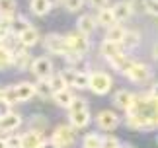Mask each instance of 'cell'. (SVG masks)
<instances>
[{"mask_svg":"<svg viewBox=\"0 0 158 148\" xmlns=\"http://www.w3.org/2000/svg\"><path fill=\"white\" fill-rule=\"evenodd\" d=\"M76 29L82 35H92L94 29H96V18H92L90 14L80 16V18H78V22H76Z\"/></svg>","mask_w":158,"mask_h":148,"instance_id":"obj_14","label":"cell"},{"mask_svg":"<svg viewBox=\"0 0 158 148\" xmlns=\"http://www.w3.org/2000/svg\"><path fill=\"white\" fill-rule=\"evenodd\" d=\"M66 41H69L70 51H76L78 55H86V53L90 51V41H88V35H82L80 31L66 35Z\"/></svg>","mask_w":158,"mask_h":148,"instance_id":"obj_6","label":"cell"},{"mask_svg":"<svg viewBox=\"0 0 158 148\" xmlns=\"http://www.w3.org/2000/svg\"><path fill=\"white\" fill-rule=\"evenodd\" d=\"M31 72L37 78H51L53 76V63L47 57H37L31 63Z\"/></svg>","mask_w":158,"mask_h":148,"instance_id":"obj_7","label":"cell"},{"mask_svg":"<svg viewBox=\"0 0 158 148\" xmlns=\"http://www.w3.org/2000/svg\"><path fill=\"white\" fill-rule=\"evenodd\" d=\"M100 53L109 60V59H113L115 55L123 53V45H121V43H115L111 39H104V41H102V45H100Z\"/></svg>","mask_w":158,"mask_h":148,"instance_id":"obj_12","label":"cell"},{"mask_svg":"<svg viewBox=\"0 0 158 148\" xmlns=\"http://www.w3.org/2000/svg\"><path fill=\"white\" fill-rule=\"evenodd\" d=\"M82 4H84V0H63V6L69 12H78L82 8Z\"/></svg>","mask_w":158,"mask_h":148,"instance_id":"obj_35","label":"cell"},{"mask_svg":"<svg viewBox=\"0 0 158 148\" xmlns=\"http://www.w3.org/2000/svg\"><path fill=\"white\" fill-rule=\"evenodd\" d=\"M139 43H141V35H139V31H127L125 39H123V49H135L139 47Z\"/></svg>","mask_w":158,"mask_h":148,"instance_id":"obj_28","label":"cell"},{"mask_svg":"<svg viewBox=\"0 0 158 148\" xmlns=\"http://www.w3.org/2000/svg\"><path fill=\"white\" fill-rule=\"evenodd\" d=\"M6 146L8 148H22V134H12L6 138Z\"/></svg>","mask_w":158,"mask_h":148,"instance_id":"obj_37","label":"cell"},{"mask_svg":"<svg viewBox=\"0 0 158 148\" xmlns=\"http://www.w3.org/2000/svg\"><path fill=\"white\" fill-rule=\"evenodd\" d=\"M74 88H78V90H86V88H90V74H88V72H78V74H76Z\"/></svg>","mask_w":158,"mask_h":148,"instance_id":"obj_29","label":"cell"},{"mask_svg":"<svg viewBox=\"0 0 158 148\" xmlns=\"http://www.w3.org/2000/svg\"><path fill=\"white\" fill-rule=\"evenodd\" d=\"M0 148H8V146H6V138H4V140L0 138Z\"/></svg>","mask_w":158,"mask_h":148,"instance_id":"obj_44","label":"cell"},{"mask_svg":"<svg viewBox=\"0 0 158 148\" xmlns=\"http://www.w3.org/2000/svg\"><path fill=\"white\" fill-rule=\"evenodd\" d=\"M51 138H53L60 148H69V146L74 144V140H76L74 127H72V125H70V127H66V125H59V127L53 131Z\"/></svg>","mask_w":158,"mask_h":148,"instance_id":"obj_3","label":"cell"},{"mask_svg":"<svg viewBox=\"0 0 158 148\" xmlns=\"http://www.w3.org/2000/svg\"><path fill=\"white\" fill-rule=\"evenodd\" d=\"M104 146V138L98 133H88L82 140V148H102Z\"/></svg>","mask_w":158,"mask_h":148,"instance_id":"obj_26","label":"cell"},{"mask_svg":"<svg viewBox=\"0 0 158 148\" xmlns=\"http://www.w3.org/2000/svg\"><path fill=\"white\" fill-rule=\"evenodd\" d=\"M96 125H98L102 131H113V129H117L119 127V117L117 113H113V111H109V109H104V111H100L98 117H96Z\"/></svg>","mask_w":158,"mask_h":148,"instance_id":"obj_5","label":"cell"},{"mask_svg":"<svg viewBox=\"0 0 158 148\" xmlns=\"http://www.w3.org/2000/svg\"><path fill=\"white\" fill-rule=\"evenodd\" d=\"M111 84H113V80L111 76H109L107 72H92L90 74V90L94 92V94H98V96H106L109 90H111Z\"/></svg>","mask_w":158,"mask_h":148,"instance_id":"obj_1","label":"cell"},{"mask_svg":"<svg viewBox=\"0 0 158 148\" xmlns=\"http://www.w3.org/2000/svg\"><path fill=\"white\" fill-rule=\"evenodd\" d=\"M102 148H119V140L115 137H106L104 138V146Z\"/></svg>","mask_w":158,"mask_h":148,"instance_id":"obj_39","label":"cell"},{"mask_svg":"<svg viewBox=\"0 0 158 148\" xmlns=\"http://www.w3.org/2000/svg\"><path fill=\"white\" fill-rule=\"evenodd\" d=\"M0 45H2V37H0Z\"/></svg>","mask_w":158,"mask_h":148,"instance_id":"obj_48","label":"cell"},{"mask_svg":"<svg viewBox=\"0 0 158 148\" xmlns=\"http://www.w3.org/2000/svg\"><path fill=\"white\" fill-rule=\"evenodd\" d=\"M41 144H43V133L31 129L22 134V148H41Z\"/></svg>","mask_w":158,"mask_h":148,"instance_id":"obj_11","label":"cell"},{"mask_svg":"<svg viewBox=\"0 0 158 148\" xmlns=\"http://www.w3.org/2000/svg\"><path fill=\"white\" fill-rule=\"evenodd\" d=\"M16 12V0H0V16H12Z\"/></svg>","mask_w":158,"mask_h":148,"instance_id":"obj_30","label":"cell"},{"mask_svg":"<svg viewBox=\"0 0 158 148\" xmlns=\"http://www.w3.org/2000/svg\"><path fill=\"white\" fill-rule=\"evenodd\" d=\"M148 94H150V96H154V97H158V82L152 86V88H150V92H148Z\"/></svg>","mask_w":158,"mask_h":148,"instance_id":"obj_42","label":"cell"},{"mask_svg":"<svg viewBox=\"0 0 158 148\" xmlns=\"http://www.w3.org/2000/svg\"><path fill=\"white\" fill-rule=\"evenodd\" d=\"M106 35H107L106 39H111V41H115V43H123L125 35H127V29L121 26V23H115V26L107 27V33H106Z\"/></svg>","mask_w":158,"mask_h":148,"instance_id":"obj_22","label":"cell"},{"mask_svg":"<svg viewBox=\"0 0 158 148\" xmlns=\"http://www.w3.org/2000/svg\"><path fill=\"white\" fill-rule=\"evenodd\" d=\"M135 94H131L129 90H119L117 94L113 96V103H115V107H119V109H123V111H129L133 107V103H135Z\"/></svg>","mask_w":158,"mask_h":148,"instance_id":"obj_10","label":"cell"},{"mask_svg":"<svg viewBox=\"0 0 158 148\" xmlns=\"http://www.w3.org/2000/svg\"><path fill=\"white\" fill-rule=\"evenodd\" d=\"M35 96H39L41 100H51L55 96V90L49 78H39V82L35 84Z\"/></svg>","mask_w":158,"mask_h":148,"instance_id":"obj_16","label":"cell"},{"mask_svg":"<svg viewBox=\"0 0 158 148\" xmlns=\"http://www.w3.org/2000/svg\"><path fill=\"white\" fill-rule=\"evenodd\" d=\"M27 27H31V26H29V22L26 20V18H14V20H12V26H10V33L20 37Z\"/></svg>","mask_w":158,"mask_h":148,"instance_id":"obj_24","label":"cell"},{"mask_svg":"<svg viewBox=\"0 0 158 148\" xmlns=\"http://www.w3.org/2000/svg\"><path fill=\"white\" fill-rule=\"evenodd\" d=\"M10 64H14V53H12L10 47L0 45V70L8 68Z\"/></svg>","mask_w":158,"mask_h":148,"instance_id":"obj_25","label":"cell"},{"mask_svg":"<svg viewBox=\"0 0 158 148\" xmlns=\"http://www.w3.org/2000/svg\"><path fill=\"white\" fill-rule=\"evenodd\" d=\"M152 57H154V60L158 63V41L154 43V47H152Z\"/></svg>","mask_w":158,"mask_h":148,"instance_id":"obj_43","label":"cell"},{"mask_svg":"<svg viewBox=\"0 0 158 148\" xmlns=\"http://www.w3.org/2000/svg\"><path fill=\"white\" fill-rule=\"evenodd\" d=\"M82 109H88V105H86V101H84L82 97H74V101L70 103V107H69V111H70V113H74V111H82Z\"/></svg>","mask_w":158,"mask_h":148,"instance_id":"obj_36","label":"cell"},{"mask_svg":"<svg viewBox=\"0 0 158 148\" xmlns=\"http://www.w3.org/2000/svg\"><path fill=\"white\" fill-rule=\"evenodd\" d=\"M2 101L6 105H16V103H20V97H18V86H6L2 88Z\"/></svg>","mask_w":158,"mask_h":148,"instance_id":"obj_21","label":"cell"},{"mask_svg":"<svg viewBox=\"0 0 158 148\" xmlns=\"http://www.w3.org/2000/svg\"><path fill=\"white\" fill-rule=\"evenodd\" d=\"M51 2L49 0H31V12L35 16H45V14H49V10H51Z\"/></svg>","mask_w":158,"mask_h":148,"instance_id":"obj_27","label":"cell"},{"mask_svg":"<svg viewBox=\"0 0 158 148\" xmlns=\"http://www.w3.org/2000/svg\"><path fill=\"white\" fill-rule=\"evenodd\" d=\"M49 80H51V86H53V90H55V92H59V90H63V88H69L60 74H55V76H51Z\"/></svg>","mask_w":158,"mask_h":148,"instance_id":"obj_34","label":"cell"},{"mask_svg":"<svg viewBox=\"0 0 158 148\" xmlns=\"http://www.w3.org/2000/svg\"><path fill=\"white\" fill-rule=\"evenodd\" d=\"M29 125H31L33 131H37V133H45V129H47V119H45V117L35 115V117H31Z\"/></svg>","mask_w":158,"mask_h":148,"instance_id":"obj_31","label":"cell"},{"mask_svg":"<svg viewBox=\"0 0 158 148\" xmlns=\"http://www.w3.org/2000/svg\"><path fill=\"white\" fill-rule=\"evenodd\" d=\"M18 41H20L23 47H33L35 43L39 41V31H37L35 27H27L26 31H23L20 37H18Z\"/></svg>","mask_w":158,"mask_h":148,"instance_id":"obj_18","label":"cell"},{"mask_svg":"<svg viewBox=\"0 0 158 148\" xmlns=\"http://www.w3.org/2000/svg\"><path fill=\"white\" fill-rule=\"evenodd\" d=\"M76 70H72V68H64L63 72H60V76H63V80L66 82V86H74V80H76Z\"/></svg>","mask_w":158,"mask_h":148,"instance_id":"obj_33","label":"cell"},{"mask_svg":"<svg viewBox=\"0 0 158 148\" xmlns=\"http://www.w3.org/2000/svg\"><path fill=\"white\" fill-rule=\"evenodd\" d=\"M22 115L14 113V111H8V113L0 115V133H10V131H16L18 127L22 125Z\"/></svg>","mask_w":158,"mask_h":148,"instance_id":"obj_8","label":"cell"},{"mask_svg":"<svg viewBox=\"0 0 158 148\" xmlns=\"http://www.w3.org/2000/svg\"><path fill=\"white\" fill-rule=\"evenodd\" d=\"M147 12L150 16L158 18V0H148V2H147Z\"/></svg>","mask_w":158,"mask_h":148,"instance_id":"obj_38","label":"cell"},{"mask_svg":"<svg viewBox=\"0 0 158 148\" xmlns=\"http://www.w3.org/2000/svg\"><path fill=\"white\" fill-rule=\"evenodd\" d=\"M147 2L148 0H129V4L133 8V14H143V12H147Z\"/></svg>","mask_w":158,"mask_h":148,"instance_id":"obj_32","label":"cell"},{"mask_svg":"<svg viewBox=\"0 0 158 148\" xmlns=\"http://www.w3.org/2000/svg\"><path fill=\"white\" fill-rule=\"evenodd\" d=\"M0 101H2V90H0Z\"/></svg>","mask_w":158,"mask_h":148,"instance_id":"obj_47","label":"cell"},{"mask_svg":"<svg viewBox=\"0 0 158 148\" xmlns=\"http://www.w3.org/2000/svg\"><path fill=\"white\" fill-rule=\"evenodd\" d=\"M107 2H109V0H90V4H92L94 6V8H107Z\"/></svg>","mask_w":158,"mask_h":148,"instance_id":"obj_40","label":"cell"},{"mask_svg":"<svg viewBox=\"0 0 158 148\" xmlns=\"http://www.w3.org/2000/svg\"><path fill=\"white\" fill-rule=\"evenodd\" d=\"M109 64H111V68L113 70H117V72H127L133 66V60L127 57L125 53H119V55H115L113 59H109Z\"/></svg>","mask_w":158,"mask_h":148,"instance_id":"obj_13","label":"cell"},{"mask_svg":"<svg viewBox=\"0 0 158 148\" xmlns=\"http://www.w3.org/2000/svg\"><path fill=\"white\" fill-rule=\"evenodd\" d=\"M43 47H45V51L55 53V55H66V53H70V47H69L66 37L59 35V33H49V35H47L45 41H43Z\"/></svg>","mask_w":158,"mask_h":148,"instance_id":"obj_2","label":"cell"},{"mask_svg":"<svg viewBox=\"0 0 158 148\" xmlns=\"http://www.w3.org/2000/svg\"><path fill=\"white\" fill-rule=\"evenodd\" d=\"M113 14H115V20L117 22H125L133 14V8H131L129 2H117L113 6Z\"/></svg>","mask_w":158,"mask_h":148,"instance_id":"obj_19","label":"cell"},{"mask_svg":"<svg viewBox=\"0 0 158 148\" xmlns=\"http://www.w3.org/2000/svg\"><path fill=\"white\" fill-rule=\"evenodd\" d=\"M90 119H92V117H90V111H88V109L74 111V113L69 115V121H70V125L74 127V129H84V127H88Z\"/></svg>","mask_w":158,"mask_h":148,"instance_id":"obj_15","label":"cell"},{"mask_svg":"<svg viewBox=\"0 0 158 148\" xmlns=\"http://www.w3.org/2000/svg\"><path fill=\"white\" fill-rule=\"evenodd\" d=\"M125 76L129 78L133 84H144L150 76H152V70H150V66L144 64V63H133V66L125 72Z\"/></svg>","mask_w":158,"mask_h":148,"instance_id":"obj_4","label":"cell"},{"mask_svg":"<svg viewBox=\"0 0 158 148\" xmlns=\"http://www.w3.org/2000/svg\"><path fill=\"white\" fill-rule=\"evenodd\" d=\"M41 148H60L57 142H55L53 138H49V140H43V144H41Z\"/></svg>","mask_w":158,"mask_h":148,"instance_id":"obj_41","label":"cell"},{"mask_svg":"<svg viewBox=\"0 0 158 148\" xmlns=\"http://www.w3.org/2000/svg\"><path fill=\"white\" fill-rule=\"evenodd\" d=\"M74 94L69 90V88H63V90H59V92H55V96H53V100H55V103L57 105H60V107H66L69 109L70 107V103L74 101Z\"/></svg>","mask_w":158,"mask_h":148,"instance_id":"obj_17","label":"cell"},{"mask_svg":"<svg viewBox=\"0 0 158 148\" xmlns=\"http://www.w3.org/2000/svg\"><path fill=\"white\" fill-rule=\"evenodd\" d=\"M119 148H133V146H129V144H119Z\"/></svg>","mask_w":158,"mask_h":148,"instance_id":"obj_45","label":"cell"},{"mask_svg":"<svg viewBox=\"0 0 158 148\" xmlns=\"http://www.w3.org/2000/svg\"><path fill=\"white\" fill-rule=\"evenodd\" d=\"M26 49H27V47H23L20 41H18V47H16V49H12V53H14V64H16L20 70L27 68V66H31V63H33V60L29 59V53L26 51Z\"/></svg>","mask_w":158,"mask_h":148,"instance_id":"obj_9","label":"cell"},{"mask_svg":"<svg viewBox=\"0 0 158 148\" xmlns=\"http://www.w3.org/2000/svg\"><path fill=\"white\" fill-rule=\"evenodd\" d=\"M51 4H57V2H63V0H49Z\"/></svg>","mask_w":158,"mask_h":148,"instance_id":"obj_46","label":"cell"},{"mask_svg":"<svg viewBox=\"0 0 158 148\" xmlns=\"http://www.w3.org/2000/svg\"><path fill=\"white\" fill-rule=\"evenodd\" d=\"M98 23L104 27H111L115 23H119L115 20V14H113V8H102L100 14H98Z\"/></svg>","mask_w":158,"mask_h":148,"instance_id":"obj_20","label":"cell"},{"mask_svg":"<svg viewBox=\"0 0 158 148\" xmlns=\"http://www.w3.org/2000/svg\"><path fill=\"white\" fill-rule=\"evenodd\" d=\"M33 96H35V86L31 82L18 84V97H20V101H29Z\"/></svg>","mask_w":158,"mask_h":148,"instance_id":"obj_23","label":"cell"}]
</instances>
